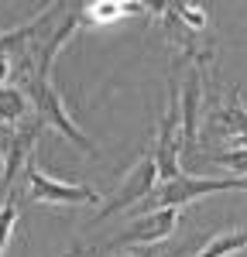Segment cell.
Returning a JSON list of instances; mask_svg holds the SVG:
<instances>
[{
  "label": "cell",
  "mask_w": 247,
  "mask_h": 257,
  "mask_svg": "<svg viewBox=\"0 0 247 257\" xmlns=\"http://www.w3.org/2000/svg\"><path fill=\"white\" fill-rule=\"evenodd\" d=\"M24 182H28V196L41 206H96L100 202L96 189L79 185V182H62V178L41 172L35 161L24 168Z\"/></svg>",
  "instance_id": "6da1fadb"
},
{
  "label": "cell",
  "mask_w": 247,
  "mask_h": 257,
  "mask_svg": "<svg viewBox=\"0 0 247 257\" xmlns=\"http://www.w3.org/2000/svg\"><path fill=\"white\" fill-rule=\"evenodd\" d=\"M175 131H179V86L168 79V106L158 123V141H155V161H158V182L179 178V151H175Z\"/></svg>",
  "instance_id": "7a4b0ae2"
},
{
  "label": "cell",
  "mask_w": 247,
  "mask_h": 257,
  "mask_svg": "<svg viewBox=\"0 0 247 257\" xmlns=\"http://www.w3.org/2000/svg\"><path fill=\"white\" fill-rule=\"evenodd\" d=\"M155 189H158V161H155V155H151V158L138 161V168L124 178V189H117V196L96 213V219L113 216V213L127 209L131 202H148V196H155Z\"/></svg>",
  "instance_id": "3957f363"
},
{
  "label": "cell",
  "mask_w": 247,
  "mask_h": 257,
  "mask_svg": "<svg viewBox=\"0 0 247 257\" xmlns=\"http://www.w3.org/2000/svg\"><path fill=\"white\" fill-rule=\"evenodd\" d=\"M233 185H244L240 178H226V182H213V178H192V175H179L172 182H158L155 189V209H179L189 199L203 196V192H220V189H233Z\"/></svg>",
  "instance_id": "277c9868"
},
{
  "label": "cell",
  "mask_w": 247,
  "mask_h": 257,
  "mask_svg": "<svg viewBox=\"0 0 247 257\" xmlns=\"http://www.w3.org/2000/svg\"><path fill=\"white\" fill-rule=\"evenodd\" d=\"M175 226H179V209H155V213L141 216L138 223H131L117 243H141V247L144 243H162L175 233Z\"/></svg>",
  "instance_id": "5b68a950"
},
{
  "label": "cell",
  "mask_w": 247,
  "mask_h": 257,
  "mask_svg": "<svg viewBox=\"0 0 247 257\" xmlns=\"http://www.w3.org/2000/svg\"><path fill=\"white\" fill-rule=\"evenodd\" d=\"M82 21L89 24H113V21L124 18H138V14H148V4H131V0H96V4H86L79 7Z\"/></svg>",
  "instance_id": "8992f818"
},
{
  "label": "cell",
  "mask_w": 247,
  "mask_h": 257,
  "mask_svg": "<svg viewBox=\"0 0 247 257\" xmlns=\"http://www.w3.org/2000/svg\"><path fill=\"white\" fill-rule=\"evenodd\" d=\"M31 117V99L14 86H0V123L14 127V123H28Z\"/></svg>",
  "instance_id": "52a82bcc"
},
{
  "label": "cell",
  "mask_w": 247,
  "mask_h": 257,
  "mask_svg": "<svg viewBox=\"0 0 247 257\" xmlns=\"http://www.w3.org/2000/svg\"><path fill=\"white\" fill-rule=\"evenodd\" d=\"M48 21H52V14H41V18L28 21V24H21V28L0 31V55H11L14 48H21V45H31V41L38 38V28H45Z\"/></svg>",
  "instance_id": "ba28073f"
},
{
  "label": "cell",
  "mask_w": 247,
  "mask_h": 257,
  "mask_svg": "<svg viewBox=\"0 0 247 257\" xmlns=\"http://www.w3.org/2000/svg\"><path fill=\"white\" fill-rule=\"evenodd\" d=\"M196 106H199V76H192L182 93V127H185V144L189 148L196 141Z\"/></svg>",
  "instance_id": "9c48e42d"
},
{
  "label": "cell",
  "mask_w": 247,
  "mask_h": 257,
  "mask_svg": "<svg viewBox=\"0 0 247 257\" xmlns=\"http://www.w3.org/2000/svg\"><path fill=\"white\" fill-rule=\"evenodd\" d=\"M168 11L179 18V24H185V28L196 31V35L203 31L206 21H209V18H206V7H196V4H168Z\"/></svg>",
  "instance_id": "30bf717a"
},
{
  "label": "cell",
  "mask_w": 247,
  "mask_h": 257,
  "mask_svg": "<svg viewBox=\"0 0 247 257\" xmlns=\"http://www.w3.org/2000/svg\"><path fill=\"white\" fill-rule=\"evenodd\" d=\"M247 243V233H230V237H216L206 250H199V257H223L230 250H237V247H244Z\"/></svg>",
  "instance_id": "8fae6325"
},
{
  "label": "cell",
  "mask_w": 247,
  "mask_h": 257,
  "mask_svg": "<svg viewBox=\"0 0 247 257\" xmlns=\"http://www.w3.org/2000/svg\"><path fill=\"white\" fill-rule=\"evenodd\" d=\"M14 223H18V202H14V199H7V202L0 206V254H4V247L11 243Z\"/></svg>",
  "instance_id": "7c38bea8"
}]
</instances>
